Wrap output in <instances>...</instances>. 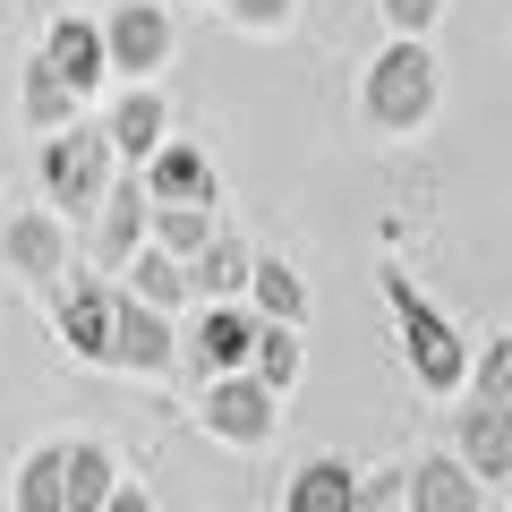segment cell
Here are the masks:
<instances>
[{
	"mask_svg": "<svg viewBox=\"0 0 512 512\" xmlns=\"http://www.w3.org/2000/svg\"><path fill=\"white\" fill-rule=\"evenodd\" d=\"M120 154H111V137H103V120H69V128H52L43 137V205H60L69 222H94V205H103V188L120 180Z\"/></svg>",
	"mask_w": 512,
	"mask_h": 512,
	"instance_id": "2",
	"label": "cell"
},
{
	"mask_svg": "<svg viewBox=\"0 0 512 512\" xmlns=\"http://www.w3.org/2000/svg\"><path fill=\"white\" fill-rule=\"evenodd\" d=\"M103 512H154V495L137 487V478H120V487H111V504H103Z\"/></svg>",
	"mask_w": 512,
	"mask_h": 512,
	"instance_id": "29",
	"label": "cell"
},
{
	"mask_svg": "<svg viewBox=\"0 0 512 512\" xmlns=\"http://www.w3.org/2000/svg\"><path fill=\"white\" fill-rule=\"evenodd\" d=\"M436 111V60H427V35H393L376 60H367V120L384 137H410Z\"/></svg>",
	"mask_w": 512,
	"mask_h": 512,
	"instance_id": "3",
	"label": "cell"
},
{
	"mask_svg": "<svg viewBox=\"0 0 512 512\" xmlns=\"http://www.w3.org/2000/svg\"><path fill=\"white\" fill-rule=\"evenodd\" d=\"M111 316H120V282L111 274H60L52 282V325H60V342L77 350V359H94V367H111Z\"/></svg>",
	"mask_w": 512,
	"mask_h": 512,
	"instance_id": "5",
	"label": "cell"
},
{
	"mask_svg": "<svg viewBox=\"0 0 512 512\" xmlns=\"http://www.w3.org/2000/svg\"><path fill=\"white\" fill-rule=\"evenodd\" d=\"M376 9H384V26H393V35H427L444 0H376Z\"/></svg>",
	"mask_w": 512,
	"mask_h": 512,
	"instance_id": "28",
	"label": "cell"
},
{
	"mask_svg": "<svg viewBox=\"0 0 512 512\" xmlns=\"http://www.w3.org/2000/svg\"><path fill=\"white\" fill-rule=\"evenodd\" d=\"M18 512H69V444H35L18 461Z\"/></svg>",
	"mask_w": 512,
	"mask_h": 512,
	"instance_id": "20",
	"label": "cell"
},
{
	"mask_svg": "<svg viewBox=\"0 0 512 512\" xmlns=\"http://www.w3.org/2000/svg\"><path fill=\"white\" fill-rule=\"evenodd\" d=\"M384 308H393V325H402V359L410 376L427 384V393H461L470 384V342H461V325L444 308H427V291H410V274H376Z\"/></svg>",
	"mask_w": 512,
	"mask_h": 512,
	"instance_id": "1",
	"label": "cell"
},
{
	"mask_svg": "<svg viewBox=\"0 0 512 512\" xmlns=\"http://www.w3.org/2000/svg\"><path fill=\"white\" fill-rule=\"evenodd\" d=\"M120 291L128 299H146V308H180V299H188V265H180V256H171V248H154V239H146V248H137V256H128V282H120Z\"/></svg>",
	"mask_w": 512,
	"mask_h": 512,
	"instance_id": "19",
	"label": "cell"
},
{
	"mask_svg": "<svg viewBox=\"0 0 512 512\" xmlns=\"http://www.w3.org/2000/svg\"><path fill=\"white\" fill-rule=\"evenodd\" d=\"M282 512H359V470H350V461H333V453L299 461Z\"/></svg>",
	"mask_w": 512,
	"mask_h": 512,
	"instance_id": "17",
	"label": "cell"
},
{
	"mask_svg": "<svg viewBox=\"0 0 512 512\" xmlns=\"http://www.w3.org/2000/svg\"><path fill=\"white\" fill-rule=\"evenodd\" d=\"M137 171H146L154 205H222L214 163H205V146H188V137H163V146H154Z\"/></svg>",
	"mask_w": 512,
	"mask_h": 512,
	"instance_id": "11",
	"label": "cell"
},
{
	"mask_svg": "<svg viewBox=\"0 0 512 512\" xmlns=\"http://www.w3.org/2000/svg\"><path fill=\"white\" fill-rule=\"evenodd\" d=\"M171 359H180V333H171V316L120 291V316H111V367H128V376H163Z\"/></svg>",
	"mask_w": 512,
	"mask_h": 512,
	"instance_id": "10",
	"label": "cell"
},
{
	"mask_svg": "<svg viewBox=\"0 0 512 512\" xmlns=\"http://www.w3.org/2000/svg\"><path fill=\"white\" fill-rule=\"evenodd\" d=\"M410 512H487V478L461 453H419L410 461Z\"/></svg>",
	"mask_w": 512,
	"mask_h": 512,
	"instance_id": "13",
	"label": "cell"
},
{
	"mask_svg": "<svg viewBox=\"0 0 512 512\" xmlns=\"http://www.w3.org/2000/svg\"><path fill=\"white\" fill-rule=\"evenodd\" d=\"M453 453L470 461L478 478H512V402H495V393H478L470 410H453Z\"/></svg>",
	"mask_w": 512,
	"mask_h": 512,
	"instance_id": "12",
	"label": "cell"
},
{
	"mask_svg": "<svg viewBox=\"0 0 512 512\" xmlns=\"http://www.w3.org/2000/svg\"><path fill=\"white\" fill-rule=\"evenodd\" d=\"M359 512H410V470H376V478H359Z\"/></svg>",
	"mask_w": 512,
	"mask_h": 512,
	"instance_id": "25",
	"label": "cell"
},
{
	"mask_svg": "<svg viewBox=\"0 0 512 512\" xmlns=\"http://www.w3.org/2000/svg\"><path fill=\"white\" fill-rule=\"evenodd\" d=\"M154 239V188L146 171H120V180L103 188V205H94V265L103 274H128V256Z\"/></svg>",
	"mask_w": 512,
	"mask_h": 512,
	"instance_id": "6",
	"label": "cell"
},
{
	"mask_svg": "<svg viewBox=\"0 0 512 512\" xmlns=\"http://www.w3.org/2000/svg\"><path fill=\"white\" fill-rule=\"evenodd\" d=\"M299 367H308V350H299V325H256V350H248V376L256 384H274V393H291L299 384Z\"/></svg>",
	"mask_w": 512,
	"mask_h": 512,
	"instance_id": "22",
	"label": "cell"
},
{
	"mask_svg": "<svg viewBox=\"0 0 512 512\" xmlns=\"http://www.w3.org/2000/svg\"><path fill=\"white\" fill-rule=\"evenodd\" d=\"M77 103H86V94L69 86V77L52 69V60H26V94H18V111H26V128H43V137H52V128H69L77 120Z\"/></svg>",
	"mask_w": 512,
	"mask_h": 512,
	"instance_id": "18",
	"label": "cell"
},
{
	"mask_svg": "<svg viewBox=\"0 0 512 512\" xmlns=\"http://www.w3.org/2000/svg\"><path fill=\"white\" fill-rule=\"evenodd\" d=\"M248 308H256V316H274V325H299V316H308V282H299V265H282V256H256Z\"/></svg>",
	"mask_w": 512,
	"mask_h": 512,
	"instance_id": "21",
	"label": "cell"
},
{
	"mask_svg": "<svg viewBox=\"0 0 512 512\" xmlns=\"http://www.w3.org/2000/svg\"><path fill=\"white\" fill-rule=\"evenodd\" d=\"M43 60H52L60 77H69L77 94H94L111 77V52H103V18H52V35H43Z\"/></svg>",
	"mask_w": 512,
	"mask_h": 512,
	"instance_id": "15",
	"label": "cell"
},
{
	"mask_svg": "<svg viewBox=\"0 0 512 512\" xmlns=\"http://www.w3.org/2000/svg\"><path fill=\"white\" fill-rule=\"evenodd\" d=\"M103 52H111V69L137 86V77H154L171 60V18H163V0H120L103 18Z\"/></svg>",
	"mask_w": 512,
	"mask_h": 512,
	"instance_id": "9",
	"label": "cell"
},
{
	"mask_svg": "<svg viewBox=\"0 0 512 512\" xmlns=\"http://www.w3.org/2000/svg\"><path fill=\"white\" fill-rule=\"evenodd\" d=\"M111 487H120V461L103 444H69V512H103Z\"/></svg>",
	"mask_w": 512,
	"mask_h": 512,
	"instance_id": "23",
	"label": "cell"
},
{
	"mask_svg": "<svg viewBox=\"0 0 512 512\" xmlns=\"http://www.w3.org/2000/svg\"><path fill=\"white\" fill-rule=\"evenodd\" d=\"M231 9V26H248V35H282L291 26V0H222Z\"/></svg>",
	"mask_w": 512,
	"mask_h": 512,
	"instance_id": "27",
	"label": "cell"
},
{
	"mask_svg": "<svg viewBox=\"0 0 512 512\" xmlns=\"http://www.w3.org/2000/svg\"><path fill=\"white\" fill-rule=\"evenodd\" d=\"M256 325H265V316H256L248 299H205V316L180 333V359L197 367V384H205V376H231V367H248Z\"/></svg>",
	"mask_w": 512,
	"mask_h": 512,
	"instance_id": "8",
	"label": "cell"
},
{
	"mask_svg": "<svg viewBox=\"0 0 512 512\" xmlns=\"http://www.w3.org/2000/svg\"><path fill=\"white\" fill-rule=\"evenodd\" d=\"M214 231H222V222H214V205H154V248H171L180 265H188V256H197Z\"/></svg>",
	"mask_w": 512,
	"mask_h": 512,
	"instance_id": "24",
	"label": "cell"
},
{
	"mask_svg": "<svg viewBox=\"0 0 512 512\" xmlns=\"http://www.w3.org/2000/svg\"><path fill=\"white\" fill-rule=\"evenodd\" d=\"M478 393H495V402H512V333H495V342L478 350Z\"/></svg>",
	"mask_w": 512,
	"mask_h": 512,
	"instance_id": "26",
	"label": "cell"
},
{
	"mask_svg": "<svg viewBox=\"0 0 512 512\" xmlns=\"http://www.w3.org/2000/svg\"><path fill=\"white\" fill-rule=\"evenodd\" d=\"M0 265L18 282H43L52 291L60 274H69V214L60 205H26V214L0 222Z\"/></svg>",
	"mask_w": 512,
	"mask_h": 512,
	"instance_id": "7",
	"label": "cell"
},
{
	"mask_svg": "<svg viewBox=\"0 0 512 512\" xmlns=\"http://www.w3.org/2000/svg\"><path fill=\"white\" fill-rule=\"evenodd\" d=\"M103 137H111V154H120L128 171H137V163H146V154L171 137V111H163V94H154V77H137V86H128L120 103H111Z\"/></svg>",
	"mask_w": 512,
	"mask_h": 512,
	"instance_id": "14",
	"label": "cell"
},
{
	"mask_svg": "<svg viewBox=\"0 0 512 512\" xmlns=\"http://www.w3.org/2000/svg\"><path fill=\"white\" fill-rule=\"evenodd\" d=\"M197 419H205V436L256 453V444H274V427H282V393H274V384H256L248 367H231V376H205Z\"/></svg>",
	"mask_w": 512,
	"mask_h": 512,
	"instance_id": "4",
	"label": "cell"
},
{
	"mask_svg": "<svg viewBox=\"0 0 512 512\" xmlns=\"http://www.w3.org/2000/svg\"><path fill=\"white\" fill-rule=\"evenodd\" d=\"M248 274H256V256L239 248L231 231H214L197 256H188V299H197V308L205 299H248Z\"/></svg>",
	"mask_w": 512,
	"mask_h": 512,
	"instance_id": "16",
	"label": "cell"
}]
</instances>
